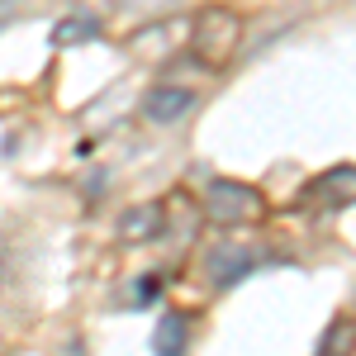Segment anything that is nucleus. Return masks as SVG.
<instances>
[{
    "label": "nucleus",
    "mask_w": 356,
    "mask_h": 356,
    "mask_svg": "<svg viewBox=\"0 0 356 356\" xmlns=\"http://www.w3.org/2000/svg\"><path fill=\"white\" fill-rule=\"evenodd\" d=\"M252 266H257V252L252 247H214L209 252V261H204V271H209V285L214 290H228V285H238L243 275H252Z\"/></svg>",
    "instance_id": "nucleus-6"
},
{
    "label": "nucleus",
    "mask_w": 356,
    "mask_h": 356,
    "mask_svg": "<svg viewBox=\"0 0 356 356\" xmlns=\"http://www.w3.org/2000/svg\"><path fill=\"white\" fill-rule=\"evenodd\" d=\"M138 295H134V304H147V300H157V290H162V280L157 275H138V285H134Z\"/></svg>",
    "instance_id": "nucleus-11"
},
{
    "label": "nucleus",
    "mask_w": 356,
    "mask_h": 356,
    "mask_svg": "<svg viewBox=\"0 0 356 356\" xmlns=\"http://www.w3.org/2000/svg\"><path fill=\"white\" fill-rule=\"evenodd\" d=\"M238 43H243V15H233L228 5H204L191 19V33H186V53L204 72L228 67L238 57Z\"/></svg>",
    "instance_id": "nucleus-1"
},
{
    "label": "nucleus",
    "mask_w": 356,
    "mask_h": 356,
    "mask_svg": "<svg viewBox=\"0 0 356 356\" xmlns=\"http://www.w3.org/2000/svg\"><path fill=\"white\" fill-rule=\"evenodd\" d=\"M204 214L223 228H238V223H257L266 214V200L261 191H252L243 181H214L209 191H204Z\"/></svg>",
    "instance_id": "nucleus-2"
},
{
    "label": "nucleus",
    "mask_w": 356,
    "mask_h": 356,
    "mask_svg": "<svg viewBox=\"0 0 356 356\" xmlns=\"http://www.w3.org/2000/svg\"><path fill=\"white\" fill-rule=\"evenodd\" d=\"M318 209V214H337L356 204V166H328L323 176H314V186L300 195V209Z\"/></svg>",
    "instance_id": "nucleus-3"
},
{
    "label": "nucleus",
    "mask_w": 356,
    "mask_h": 356,
    "mask_svg": "<svg viewBox=\"0 0 356 356\" xmlns=\"http://www.w3.org/2000/svg\"><path fill=\"white\" fill-rule=\"evenodd\" d=\"M162 228H166L162 204H134V209L119 214V238H124V243H147V238H157Z\"/></svg>",
    "instance_id": "nucleus-7"
},
{
    "label": "nucleus",
    "mask_w": 356,
    "mask_h": 356,
    "mask_svg": "<svg viewBox=\"0 0 356 356\" xmlns=\"http://www.w3.org/2000/svg\"><path fill=\"white\" fill-rule=\"evenodd\" d=\"M186 342H191V328L181 314H162L157 328H152V356H186Z\"/></svg>",
    "instance_id": "nucleus-9"
},
{
    "label": "nucleus",
    "mask_w": 356,
    "mask_h": 356,
    "mask_svg": "<svg viewBox=\"0 0 356 356\" xmlns=\"http://www.w3.org/2000/svg\"><path fill=\"white\" fill-rule=\"evenodd\" d=\"M314 356H356V318L352 314H337L328 328H323Z\"/></svg>",
    "instance_id": "nucleus-8"
},
{
    "label": "nucleus",
    "mask_w": 356,
    "mask_h": 356,
    "mask_svg": "<svg viewBox=\"0 0 356 356\" xmlns=\"http://www.w3.org/2000/svg\"><path fill=\"white\" fill-rule=\"evenodd\" d=\"M191 19H157V24H138L129 33V53L147 57V62H166L176 48H186Z\"/></svg>",
    "instance_id": "nucleus-4"
},
{
    "label": "nucleus",
    "mask_w": 356,
    "mask_h": 356,
    "mask_svg": "<svg viewBox=\"0 0 356 356\" xmlns=\"http://www.w3.org/2000/svg\"><path fill=\"white\" fill-rule=\"evenodd\" d=\"M95 38H100V19L86 15V10L67 15V19H57V29H53L57 48H81V43H95Z\"/></svg>",
    "instance_id": "nucleus-10"
},
{
    "label": "nucleus",
    "mask_w": 356,
    "mask_h": 356,
    "mask_svg": "<svg viewBox=\"0 0 356 356\" xmlns=\"http://www.w3.org/2000/svg\"><path fill=\"white\" fill-rule=\"evenodd\" d=\"M195 110V90L191 86H152L143 95V119L147 124H181Z\"/></svg>",
    "instance_id": "nucleus-5"
}]
</instances>
